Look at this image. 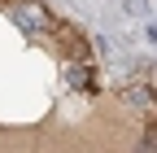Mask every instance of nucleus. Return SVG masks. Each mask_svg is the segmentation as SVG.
Listing matches in <instances>:
<instances>
[{"instance_id": "f257e3e1", "label": "nucleus", "mask_w": 157, "mask_h": 153, "mask_svg": "<svg viewBox=\"0 0 157 153\" xmlns=\"http://www.w3.org/2000/svg\"><path fill=\"white\" fill-rule=\"evenodd\" d=\"M5 9H9L22 26H31V31H48V22H52V18L35 5V0H5Z\"/></svg>"}, {"instance_id": "f03ea898", "label": "nucleus", "mask_w": 157, "mask_h": 153, "mask_svg": "<svg viewBox=\"0 0 157 153\" xmlns=\"http://www.w3.org/2000/svg\"><path fill=\"white\" fill-rule=\"evenodd\" d=\"M48 35H52V40L61 44L70 57H92V44H87L74 26H66V22H48Z\"/></svg>"}, {"instance_id": "7ed1b4c3", "label": "nucleus", "mask_w": 157, "mask_h": 153, "mask_svg": "<svg viewBox=\"0 0 157 153\" xmlns=\"http://www.w3.org/2000/svg\"><path fill=\"white\" fill-rule=\"evenodd\" d=\"M122 96H127L131 105H140V109H153V92H148V88H127Z\"/></svg>"}, {"instance_id": "20e7f679", "label": "nucleus", "mask_w": 157, "mask_h": 153, "mask_svg": "<svg viewBox=\"0 0 157 153\" xmlns=\"http://www.w3.org/2000/svg\"><path fill=\"white\" fill-rule=\"evenodd\" d=\"M70 83H74V88H92V92H96V74H87V66H74V70H70Z\"/></svg>"}]
</instances>
